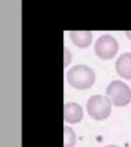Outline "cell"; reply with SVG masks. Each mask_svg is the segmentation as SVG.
Segmentation results:
<instances>
[{"label":"cell","instance_id":"obj_1","mask_svg":"<svg viewBox=\"0 0 131 147\" xmlns=\"http://www.w3.org/2000/svg\"><path fill=\"white\" fill-rule=\"evenodd\" d=\"M67 79L71 86L78 89L89 88L95 80V74L90 67L84 64H77L69 69Z\"/></svg>","mask_w":131,"mask_h":147},{"label":"cell","instance_id":"obj_2","mask_svg":"<svg viewBox=\"0 0 131 147\" xmlns=\"http://www.w3.org/2000/svg\"><path fill=\"white\" fill-rule=\"evenodd\" d=\"M87 110L88 113L94 119H106L111 111V102L105 96L101 94L94 95L87 100Z\"/></svg>","mask_w":131,"mask_h":147},{"label":"cell","instance_id":"obj_3","mask_svg":"<svg viewBox=\"0 0 131 147\" xmlns=\"http://www.w3.org/2000/svg\"><path fill=\"white\" fill-rule=\"evenodd\" d=\"M106 93L116 106H125L131 100V90L126 83L121 80H113L107 86Z\"/></svg>","mask_w":131,"mask_h":147},{"label":"cell","instance_id":"obj_4","mask_svg":"<svg viewBox=\"0 0 131 147\" xmlns=\"http://www.w3.org/2000/svg\"><path fill=\"white\" fill-rule=\"evenodd\" d=\"M94 50L99 57L103 59H110L116 55L118 50L117 40L110 34H102L94 45Z\"/></svg>","mask_w":131,"mask_h":147},{"label":"cell","instance_id":"obj_5","mask_svg":"<svg viewBox=\"0 0 131 147\" xmlns=\"http://www.w3.org/2000/svg\"><path fill=\"white\" fill-rule=\"evenodd\" d=\"M83 109L75 102H68L64 105V119L70 123H77L82 119Z\"/></svg>","mask_w":131,"mask_h":147},{"label":"cell","instance_id":"obj_6","mask_svg":"<svg viewBox=\"0 0 131 147\" xmlns=\"http://www.w3.org/2000/svg\"><path fill=\"white\" fill-rule=\"evenodd\" d=\"M115 66L120 75L131 80V52H126L120 55Z\"/></svg>","mask_w":131,"mask_h":147},{"label":"cell","instance_id":"obj_7","mask_svg":"<svg viewBox=\"0 0 131 147\" xmlns=\"http://www.w3.org/2000/svg\"><path fill=\"white\" fill-rule=\"evenodd\" d=\"M70 37L78 47L84 48L91 42L92 33L90 31H71Z\"/></svg>","mask_w":131,"mask_h":147},{"label":"cell","instance_id":"obj_8","mask_svg":"<svg viewBox=\"0 0 131 147\" xmlns=\"http://www.w3.org/2000/svg\"><path fill=\"white\" fill-rule=\"evenodd\" d=\"M64 147H74L76 142V136L73 129L65 126L64 127Z\"/></svg>","mask_w":131,"mask_h":147},{"label":"cell","instance_id":"obj_9","mask_svg":"<svg viewBox=\"0 0 131 147\" xmlns=\"http://www.w3.org/2000/svg\"><path fill=\"white\" fill-rule=\"evenodd\" d=\"M125 33H126V34L127 35V37H128L129 38L131 39V31H126Z\"/></svg>","mask_w":131,"mask_h":147},{"label":"cell","instance_id":"obj_10","mask_svg":"<svg viewBox=\"0 0 131 147\" xmlns=\"http://www.w3.org/2000/svg\"><path fill=\"white\" fill-rule=\"evenodd\" d=\"M105 147H119L116 146V145H113V144H110V145H107V146H106Z\"/></svg>","mask_w":131,"mask_h":147}]
</instances>
